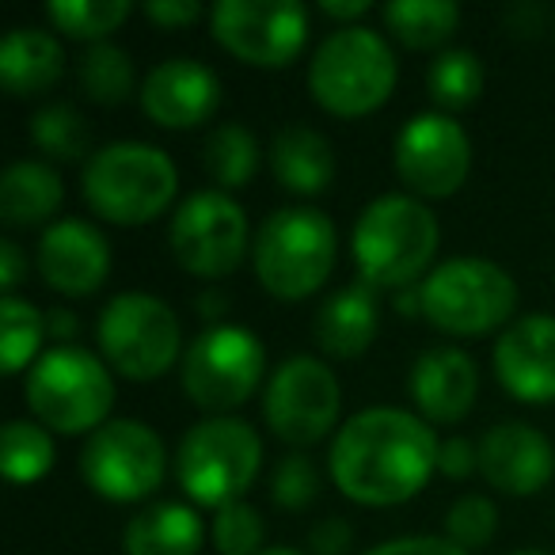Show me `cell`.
Wrapping results in <instances>:
<instances>
[{
  "label": "cell",
  "mask_w": 555,
  "mask_h": 555,
  "mask_svg": "<svg viewBox=\"0 0 555 555\" xmlns=\"http://www.w3.org/2000/svg\"><path fill=\"white\" fill-rule=\"evenodd\" d=\"M438 434L403 408H365L335 430L327 468L358 506H400L438 472Z\"/></svg>",
  "instance_id": "6da1fadb"
},
{
  "label": "cell",
  "mask_w": 555,
  "mask_h": 555,
  "mask_svg": "<svg viewBox=\"0 0 555 555\" xmlns=\"http://www.w3.org/2000/svg\"><path fill=\"white\" fill-rule=\"evenodd\" d=\"M441 244L438 217L415 194H380L358 214L350 251L362 282L373 289H403L426 274Z\"/></svg>",
  "instance_id": "7a4b0ae2"
},
{
  "label": "cell",
  "mask_w": 555,
  "mask_h": 555,
  "mask_svg": "<svg viewBox=\"0 0 555 555\" xmlns=\"http://www.w3.org/2000/svg\"><path fill=\"white\" fill-rule=\"evenodd\" d=\"M80 191L92 214L115 224H149L176 202L179 171L164 149L149 141H111L88 156Z\"/></svg>",
  "instance_id": "3957f363"
},
{
  "label": "cell",
  "mask_w": 555,
  "mask_h": 555,
  "mask_svg": "<svg viewBox=\"0 0 555 555\" xmlns=\"http://www.w3.org/2000/svg\"><path fill=\"white\" fill-rule=\"evenodd\" d=\"M339 232L317 206H286L267 214L255 232V274L259 286L278 301H305L335 270Z\"/></svg>",
  "instance_id": "277c9868"
},
{
  "label": "cell",
  "mask_w": 555,
  "mask_h": 555,
  "mask_svg": "<svg viewBox=\"0 0 555 555\" xmlns=\"http://www.w3.org/2000/svg\"><path fill=\"white\" fill-rule=\"evenodd\" d=\"M396 77L400 69L388 39L362 24L332 31L309 62L312 100L335 118H362L385 107Z\"/></svg>",
  "instance_id": "5b68a950"
},
{
  "label": "cell",
  "mask_w": 555,
  "mask_h": 555,
  "mask_svg": "<svg viewBox=\"0 0 555 555\" xmlns=\"http://www.w3.org/2000/svg\"><path fill=\"white\" fill-rule=\"evenodd\" d=\"M418 309L438 332L456 339H479V335L509 327L517 312V282L506 267L479 255L446 259L426 274L418 286Z\"/></svg>",
  "instance_id": "8992f818"
},
{
  "label": "cell",
  "mask_w": 555,
  "mask_h": 555,
  "mask_svg": "<svg viewBox=\"0 0 555 555\" xmlns=\"http://www.w3.org/2000/svg\"><path fill=\"white\" fill-rule=\"evenodd\" d=\"M24 400L54 434H95L111 423L115 377L107 362L85 347H54L27 370Z\"/></svg>",
  "instance_id": "52a82bcc"
},
{
  "label": "cell",
  "mask_w": 555,
  "mask_h": 555,
  "mask_svg": "<svg viewBox=\"0 0 555 555\" xmlns=\"http://www.w3.org/2000/svg\"><path fill=\"white\" fill-rule=\"evenodd\" d=\"M262 468V441L255 426L232 415H209L179 438L176 479L198 506L244 502V491Z\"/></svg>",
  "instance_id": "ba28073f"
},
{
  "label": "cell",
  "mask_w": 555,
  "mask_h": 555,
  "mask_svg": "<svg viewBox=\"0 0 555 555\" xmlns=\"http://www.w3.org/2000/svg\"><path fill=\"white\" fill-rule=\"evenodd\" d=\"M100 354L126 380H156L179 362L183 327L168 301L153 294H118L100 317Z\"/></svg>",
  "instance_id": "9c48e42d"
},
{
  "label": "cell",
  "mask_w": 555,
  "mask_h": 555,
  "mask_svg": "<svg viewBox=\"0 0 555 555\" xmlns=\"http://www.w3.org/2000/svg\"><path fill=\"white\" fill-rule=\"evenodd\" d=\"M267 373V350L255 339V332L236 324H214L194 335L179 365L183 392L194 408L209 415H229L240 403L255 396Z\"/></svg>",
  "instance_id": "30bf717a"
},
{
  "label": "cell",
  "mask_w": 555,
  "mask_h": 555,
  "mask_svg": "<svg viewBox=\"0 0 555 555\" xmlns=\"http://www.w3.org/2000/svg\"><path fill=\"white\" fill-rule=\"evenodd\" d=\"M343 385L327 362L312 354H294L270 373L262 388V418L278 441L309 449L324 441L339 423Z\"/></svg>",
  "instance_id": "8fae6325"
},
{
  "label": "cell",
  "mask_w": 555,
  "mask_h": 555,
  "mask_svg": "<svg viewBox=\"0 0 555 555\" xmlns=\"http://www.w3.org/2000/svg\"><path fill=\"white\" fill-rule=\"evenodd\" d=\"M168 453L153 426L141 418H111L88 434L80 449V476L107 502H141L164 483Z\"/></svg>",
  "instance_id": "7c38bea8"
},
{
  "label": "cell",
  "mask_w": 555,
  "mask_h": 555,
  "mask_svg": "<svg viewBox=\"0 0 555 555\" xmlns=\"http://www.w3.org/2000/svg\"><path fill=\"white\" fill-rule=\"evenodd\" d=\"M309 9L297 0H221L209 12L214 39L255 69H286L309 42Z\"/></svg>",
  "instance_id": "4fadbf2b"
},
{
  "label": "cell",
  "mask_w": 555,
  "mask_h": 555,
  "mask_svg": "<svg viewBox=\"0 0 555 555\" xmlns=\"http://www.w3.org/2000/svg\"><path fill=\"white\" fill-rule=\"evenodd\" d=\"M168 244L176 262L194 278L232 274L244 262L251 236H247V214L232 194L224 191H194L176 209L168 229Z\"/></svg>",
  "instance_id": "5bb4252c"
},
{
  "label": "cell",
  "mask_w": 555,
  "mask_h": 555,
  "mask_svg": "<svg viewBox=\"0 0 555 555\" xmlns=\"http://www.w3.org/2000/svg\"><path fill=\"white\" fill-rule=\"evenodd\" d=\"M392 164L415 198H449L472 171V141L453 115L423 111L400 126L392 141Z\"/></svg>",
  "instance_id": "9a60e30c"
},
{
  "label": "cell",
  "mask_w": 555,
  "mask_h": 555,
  "mask_svg": "<svg viewBox=\"0 0 555 555\" xmlns=\"http://www.w3.org/2000/svg\"><path fill=\"white\" fill-rule=\"evenodd\" d=\"M141 111L164 130H194L221 107V80L194 57H168L141 80Z\"/></svg>",
  "instance_id": "2e32d148"
},
{
  "label": "cell",
  "mask_w": 555,
  "mask_h": 555,
  "mask_svg": "<svg viewBox=\"0 0 555 555\" xmlns=\"http://www.w3.org/2000/svg\"><path fill=\"white\" fill-rule=\"evenodd\" d=\"M39 274L54 294L88 297L111 274V244L95 224L80 217H62L39 240Z\"/></svg>",
  "instance_id": "e0dca14e"
},
{
  "label": "cell",
  "mask_w": 555,
  "mask_h": 555,
  "mask_svg": "<svg viewBox=\"0 0 555 555\" xmlns=\"http://www.w3.org/2000/svg\"><path fill=\"white\" fill-rule=\"evenodd\" d=\"M494 377L521 403H555V317H517L494 343Z\"/></svg>",
  "instance_id": "ac0fdd59"
},
{
  "label": "cell",
  "mask_w": 555,
  "mask_h": 555,
  "mask_svg": "<svg viewBox=\"0 0 555 555\" xmlns=\"http://www.w3.org/2000/svg\"><path fill=\"white\" fill-rule=\"evenodd\" d=\"M479 472L494 491L529 499L552 483L555 446L529 423H499L479 441Z\"/></svg>",
  "instance_id": "d6986e66"
},
{
  "label": "cell",
  "mask_w": 555,
  "mask_h": 555,
  "mask_svg": "<svg viewBox=\"0 0 555 555\" xmlns=\"http://www.w3.org/2000/svg\"><path fill=\"white\" fill-rule=\"evenodd\" d=\"M479 392V370L472 354L456 347H434L418 354L411 370V400L426 423H461Z\"/></svg>",
  "instance_id": "ffe728a7"
},
{
  "label": "cell",
  "mask_w": 555,
  "mask_h": 555,
  "mask_svg": "<svg viewBox=\"0 0 555 555\" xmlns=\"http://www.w3.org/2000/svg\"><path fill=\"white\" fill-rule=\"evenodd\" d=\"M380 289H373L370 282H354L343 286L320 305L317 312V343L327 358L339 362H354L373 347L380 332Z\"/></svg>",
  "instance_id": "44dd1931"
},
{
  "label": "cell",
  "mask_w": 555,
  "mask_h": 555,
  "mask_svg": "<svg viewBox=\"0 0 555 555\" xmlns=\"http://www.w3.org/2000/svg\"><path fill=\"white\" fill-rule=\"evenodd\" d=\"M270 171L289 194L317 198L335 179V149L320 130L289 122L270 138Z\"/></svg>",
  "instance_id": "7402d4cb"
},
{
  "label": "cell",
  "mask_w": 555,
  "mask_h": 555,
  "mask_svg": "<svg viewBox=\"0 0 555 555\" xmlns=\"http://www.w3.org/2000/svg\"><path fill=\"white\" fill-rule=\"evenodd\" d=\"M65 50L62 39L42 27H16L0 42V80L12 95H42L62 80Z\"/></svg>",
  "instance_id": "603a6c76"
},
{
  "label": "cell",
  "mask_w": 555,
  "mask_h": 555,
  "mask_svg": "<svg viewBox=\"0 0 555 555\" xmlns=\"http://www.w3.org/2000/svg\"><path fill=\"white\" fill-rule=\"evenodd\" d=\"M206 544V525L183 502H153L130 517L122 532L126 555H198Z\"/></svg>",
  "instance_id": "cb8c5ba5"
},
{
  "label": "cell",
  "mask_w": 555,
  "mask_h": 555,
  "mask_svg": "<svg viewBox=\"0 0 555 555\" xmlns=\"http://www.w3.org/2000/svg\"><path fill=\"white\" fill-rule=\"evenodd\" d=\"M62 202V176L42 160H16L0 176V217L9 229H35V224L50 229Z\"/></svg>",
  "instance_id": "d4e9b609"
},
{
  "label": "cell",
  "mask_w": 555,
  "mask_h": 555,
  "mask_svg": "<svg viewBox=\"0 0 555 555\" xmlns=\"http://www.w3.org/2000/svg\"><path fill=\"white\" fill-rule=\"evenodd\" d=\"M380 16L408 50H438L461 27V9L453 0H392Z\"/></svg>",
  "instance_id": "484cf974"
},
{
  "label": "cell",
  "mask_w": 555,
  "mask_h": 555,
  "mask_svg": "<svg viewBox=\"0 0 555 555\" xmlns=\"http://www.w3.org/2000/svg\"><path fill=\"white\" fill-rule=\"evenodd\" d=\"M259 141H255V133L247 126L224 122L217 130H209L206 145H202V168L229 194L251 183L255 171H259Z\"/></svg>",
  "instance_id": "4316f807"
},
{
  "label": "cell",
  "mask_w": 555,
  "mask_h": 555,
  "mask_svg": "<svg viewBox=\"0 0 555 555\" xmlns=\"http://www.w3.org/2000/svg\"><path fill=\"white\" fill-rule=\"evenodd\" d=\"M77 80H80V92L92 103H100V107H118V103H126L133 92H141L130 54H126L122 47H115V42H95V47H88L77 65Z\"/></svg>",
  "instance_id": "83f0119b"
},
{
  "label": "cell",
  "mask_w": 555,
  "mask_h": 555,
  "mask_svg": "<svg viewBox=\"0 0 555 555\" xmlns=\"http://www.w3.org/2000/svg\"><path fill=\"white\" fill-rule=\"evenodd\" d=\"M426 85H430V100L446 111H464L483 95V85H487V73H483V62H479L472 50L456 47V50H441L434 57L430 73H426Z\"/></svg>",
  "instance_id": "f1b7e54d"
},
{
  "label": "cell",
  "mask_w": 555,
  "mask_h": 555,
  "mask_svg": "<svg viewBox=\"0 0 555 555\" xmlns=\"http://www.w3.org/2000/svg\"><path fill=\"white\" fill-rule=\"evenodd\" d=\"M130 0H50V24L80 42H107L130 20Z\"/></svg>",
  "instance_id": "f546056e"
},
{
  "label": "cell",
  "mask_w": 555,
  "mask_h": 555,
  "mask_svg": "<svg viewBox=\"0 0 555 555\" xmlns=\"http://www.w3.org/2000/svg\"><path fill=\"white\" fill-rule=\"evenodd\" d=\"M0 343H4V373H24L39 362V347L47 339V317L24 297H4L0 301Z\"/></svg>",
  "instance_id": "4dcf8cb0"
},
{
  "label": "cell",
  "mask_w": 555,
  "mask_h": 555,
  "mask_svg": "<svg viewBox=\"0 0 555 555\" xmlns=\"http://www.w3.org/2000/svg\"><path fill=\"white\" fill-rule=\"evenodd\" d=\"M4 476L12 483H39L54 468V438L39 418H12L4 426Z\"/></svg>",
  "instance_id": "1f68e13d"
},
{
  "label": "cell",
  "mask_w": 555,
  "mask_h": 555,
  "mask_svg": "<svg viewBox=\"0 0 555 555\" xmlns=\"http://www.w3.org/2000/svg\"><path fill=\"white\" fill-rule=\"evenodd\" d=\"M31 138L54 160H80L92 145V126L73 103H50L31 118Z\"/></svg>",
  "instance_id": "d6a6232c"
},
{
  "label": "cell",
  "mask_w": 555,
  "mask_h": 555,
  "mask_svg": "<svg viewBox=\"0 0 555 555\" xmlns=\"http://www.w3.org/2000/svg\"><path fill=\"white\" fill-rule=\"evenodd\" d=\"M214 544L221 555H262L267 552V521L247 502H229L214 517Z\"/></svg>",
  "instance_id": "836d02e7"
},
{
  "label": "cell",
  "mask_w": 555,
  "mask_h": 555,
  "mask_svg": "<svg viewBox=\"0 0 555 555\" xmlns=\"http://www.w3.org/2000/svg\"><path fill=\"white\" fill-rule=\"evenodd\" d=\"M499 532V509L487 494H464L446 514V540H453L464 552H479Z\"/></svg>",
  "instance_id": "e575fe53"
},
{
  "label": "cell",
  "mask_w": 555,
  "mask_h": 555,
  "mask_svg": "<svg viewBox=\"0 0 555 555\" xmlns=\"http://www.w3.org/2000/svg\"><path fill=\"white\" fill-rule=\"evenodd\" d=\"M320 472L312 464V456L289 453L274 464L270 472V499L282 509H309L320 499Z\"/></svg>",
  "instance_id": "d590c367"
},
{
  "label": "cell",
  "mask_w": 555,
  "mask_h": 555,
  "mask_svg": "<svg viewBox=\"0 0 555 555\" xmlns=\"http://www.w3.org/2000/svg\"><path fill=\"white\" fill-rule=\"evenodd\" d=\"M354 547V529L343 517H324L309 529V552L312 555H347Z\"/></svg>",
  "instance_id": "8d00e7d4"
},
{
  "label": "cell",
  "mask_w": 555,
  "mask_h": 555,
  "mask_svg": "<svg viewBox=\"0 0 555 555\" xmlns=\"http://www.w3.org/2000/svg\"><path fill=\"white\" fill-rule=\"evenodd\" d=\"M365 555H472V552L456 547L453 540H446V537H396V540H385V544L370 547Z\"/></svg>",
  "instance_id": "74e56055"
},
{
  "label": "cell",
  "mask_w": 555,
  "mask_h": 555,
  "mask_svg": "<svg viewBox=\"0 0 555 555\" xmlns=\"http://www.w3.org/2000/svg\"><path fill=\"white\" fill-rule=\"evenodd\" d=\"M145 16L153 20L156 27L164 31H176V27H191L206 16L198 0H149L145 4Z\"/></svg>",
  "instance_id": "f35d334b"
},
{
  "label": "cell",
  "mask_w": 555,
  "mask_h": 555,
  "mask_svg": "<svg viewBox=\"0 0 555 555\" xmlns=\"http://www.w3.org/2000/svg\"><path fill=\"white\" fill-rule=\"evenodd\" d=\"M479 468V449L468 438H449L438 449V472L449 479H464Z\"/></svg>",
  "instance_id": "ab89813d"
},
{
  "label": "cell",
  "mask_w": 555,
  "mask_h": 555,
  "mask_svg": "<svg viewBox=\"0 0 555 555\" xmlns=\"http://www.w3.org/2000/svg\"><path fill=\"white\" fill-rule=\"evenodd\" d=\"M24 274H27V267H24L20 244L16 240H0V289H4V297H16Z\"/></svg>",
  "instance_id": "60d3db41"
},
{
  "label": "cell",
  "mask_w": 555,
  "mask_h": 555,
  "mask_svg": "<svg viewBox=\"0 0 555 555\" xmlns=\"http://www.w3.org/2000/svg\"><path fill=\"white\" fill-rule=\"evenodd\" d=\"M320 12L332 20H339V24L354 27L350 20H362L370 16V0H320Z\"/></svg>",
  "instance_id": "b9f144b4"
},
{
  "label": "cell",
  "mask_w": 555,
  "mask_h": 555,
  "mask_svg": "<svg viewBox=\"0 0 555 555\" xmlns=\"http://www.w3.org/2000/svg\"><path fill=\"white\" fill-rule=\"evenodd\" d=\"M47 332L62 335V339H73V335H77V317H73V312H65V309H54L47 317Z\"/></svg>",
  "instance_id": "7bdbcfd3"
},
{
  "label": "cell",
  "mask_w": 555,
  "mask_h": 555,
  "mask_svg": "<svg viewBox=\"0 0 555 555\" xmlns=\"http://www.w3.org/2000/svg\"><path fill=\"white\" fill-rule=\"evenodd\" d=\"M262 555H305V552H294V547H267Z\"/></svg>",
  "instance_id": "ee69618b"
},
{
  "label": "cell",
  "mask_w": 555,
  "mask_h": 555,
  "mask_svg": "<svg viewBox=\"0 0 555 555\" xmlns=\"http://www.w3.org/2000/svg\"><path fill=\"white\" fill-rule=\"evenodd\" d=\"M514 555H547V552H514Z\"/></svg>",
  "instance_id": "f6af8a7d"
}]
</instances>
